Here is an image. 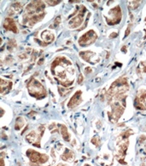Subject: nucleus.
Segmentation results:
<instances>
[{
    "instance_id": "f257e3e1",
    "label": "nucleus",
    "mask_w": 146,
    "mask_h": 166,
    "mask_svg": "<svg viewBox=\"0 0 146 166\" xmlns=\"http://www.w3.org/2000/svg\"><path fill=\"white\" fill-rule=\"evenodd\" d=\"M28 90H29L30 94L34 97H37L38 99H40L42 97L45 96V90L44 87L42 86V84L39 81H37L36 79H32L28 83Z\"/></svg>"
},
{
    "instance_id": "f03ea898",
    "label": "nucleus",
    "mask_w": 146,
    "mask_h": 166,
    "mask_svg": "<svg viewBox=\"0 0 146 166\" xmlns=\"http://www.w3.org/2000/svg\"><path fill=\"white\" fill-rule=\"evenodd\" d=\"M97 38L96 33L93 30H91L87 32L85 34H84L81 38L79 39V44L81 46H85V45L91 44L96 41Z\"/></svg>"
},
{
    "instance_id": "7ed1b4c3",
    "label": "nucleus",
    "mask_w": 146,
    "mask_h": 166,
    "mask_svg": "<svg viewBox=\"0 0 146 166\" xmlns=\"http://www.w3.org/2000/svg\"><path fill=\"white\" fill-rule=\"evenodd\" d=\"M110 15H113L112 18H111L110 21H108V24L110 25H114V24H118L121 20V10L120 6H116L114 9H112L110 11Z\"/></svg>"
},
{
    "instance_id": "20e7f679",
    "label": "nucleus",
    "mask_w": 146,
    "mask_h": 166,
    "mask_svg": "<svg viewBox=\"0 0 146 166\" xmlns=\"http://www.w3.org/2000/svg\"><path fill=\"white\" fill-rule=\"evenodd\" d=\"M27 156L29 158L31 163H34V164H39V159H40V157H41V153H39L34 150L29 149L27 151Z\"/></svg>"
},
{
    "instance_id": "39448f33",
    "label": "nucleus",
    "mask_w": 146,
    "mask_h": 166,
    "mask_svg": "<svg viewBox=\"0 0 146 166\" xmlns=\"http://www.w3.org/2000/svg\"><path fill=\"white\" fill-rule=\"evenodd\" d=\"M81 94H82V92L81 90L77 91V92L74 95V96L71 98L69 102H68V107H75V106H78L81 101Z\"/></svg>"
},
{
    "instance_id": "423d86ee",
    "label": "nucleus",
    "mask_w": 146,
    "mask_h": 166,
    "mask_svg": "<svg viewBox=\"0 0 146 166\" xmlns=\"http://www.w3.org/2000/svg\"><path fill=\"white\" fill-rule=\"evenodd\" d=\"M4 27L5 29H7L9 31H11V32L15 33H18V29H17L15 21H14V20L11 19V18L5 19L4 23Z\"/></svg>"
},
{
    "instance_id": "0eeeda50",
    "label": "nucleus",
    "mask_w": 146,
    "mask_h": 166,
    "mask_svg": "<svg viewBox=\"0 0 146 166\" xmlns=\"http://www.w3.org/2000/svg\"><path fill=\"white\" fill-rule=\"evenodd\" d=\"M85 11H84V12H85ZM84 12H82V11H81L79 15L75 16L73 20H71L70 22H69V27L73 26L74 23V27L72 28H76V27H78L79 26H81V23H82V21H83V15H84Z\"/></svg>"
},
{
    "instance_id": "6e6552de",
    "label": "nucleus",
    "mask_w": 146,
    "mask_h": 166,
    "mask_svg": "<svg viewBox=\"0 0 146 166\" xmlns=\"http://www.w3.org/2000/svg\"><path fill=\"white\" fill-rule=\"evenodd\" d=\"M60 130H61V134L62 138L64 139V141H70V137H69V134L68 132V129L66 126H64L63 124L60 125Z\"/></svg>"
},
{
    "instance_id": "1a4fd4ad",
    "label": "nucleus",
    "mask_w": 146,
    "mask_h": 166,
    "mask_svg": "<svg viewBox=\"0 0 146 166\" xmlns=\"http://www.w3.org/2000/svg\"><path fill=\"white\" fill-rule=\"evenodd\" d=\"M21 4H20L19 2H16V3H14V4H12V6H11L10 8V11H12V14H11L10 15H14L15 13H19L20 11H21Z\"/></svg>"
},
{
    "instance_id": "9d476101",
    "label": "nucleus",
    "mask_w": 146,
    "mask_h": 166,
    "mask_svg": "<svg viewBox=\"0 0 146 166\" xmlns=\"http://www.w3.org/2000/svg\"><path fill=\"white\" fill-rule=\"evenodd\" d=\"M137 98H138L139 100V101L146 107V90H140Z\"/></svg>"
},
{
    "instance_id": "9b49d317",
    "label": "nucleus",
    "mask_w": 146,
    "mask_h": 166,
    "mask_svg": "<svg viewBox=\"0 0 146 166\" xmlns=\"http://www.w3.org/2000/svg\"><path fill=\"white\" fill-rule=\"evenodd\" d=\"M74 157V153L72 151L68 150V148L65 150V153L62 155V159L64 160V161H67V160H70L72 159Z\"/></svg>"
},
{
    "instance_id": "f8f14e48",
    "label": "nucleus",
    "mask_w": 146,
    "mask_h": 166,
    "mask_svg": "<svg viewBox=\"0 0 146 166\" xmlns=\"http://www.w3.org/2000/svg\"><path fill=\"white\" fill-rule=\"evenodd\" d=\"M79 55H81V56L85 60V61L89 62L90 61V58H91V55H93V53L91 52V51H85V52L79 53Z\"/></svg>"
},
{
    "instance_id": "ddd939ff",
    "label": "nucleus",
    "mask_w": 146,
    "mask_h": 166,
    "mask_svg": "<svg viewBox=\"0 0 146 166\" xmlns=\"http://www.w3.org/2000/svg\"><path fill=\"white\" fill-rule=\"evenodd\" d=\"M23 124H24V121H23V119H22V118L21 117V118H17L16 119V130H20L23 127Z\"/></svg>"
},
{
    "instance_id": "4468645a",
    "label": "nucleus",
    "mask_w": 146,
    "mask_h": 166,
    "mask_svg": "<svg viewBox=\"0 0 146 166\" xmlns=\"http://www.w3.org/2000/svg\"><path fill=\"white\" fill-rule=\"evenodd\" d=\"M16 40L13 39V38L10 39V41H9L8 44H7V49L10 51H11L14 48H16Z\"/></svg>"
},
{
    "instance_id": "2eb2a0df",
    "label": "nucleus",
    "mask_w": 146,
    "mask_h": 166,
    "mask_svg": "<svg viewBox=\"0 0 146 166\" xmlns=\"http://www.w3.org/2000/svg\"><path fill=\"white\" fill-rule=\"evenodd\" d=\"M60 22H61V16H57L56 18L53 21V24L50 26V28H56L57 26L60 24Z\"/></svg>"
},
{
    "instance_id": "dca6fc26",
    "label": "nucleus",
    "mask_w": 146,
    "mask_h": 166,
    "mask_svg": "<svg viewBox=\"0 0 146 166\" xmlns=\"http://www.w3.org/2000/svg\"><path fill=\"white\" fill-rule=\"evenodd\" d=\"M49 160V158L46 154H41V157H40V159H39V164H44L45 163H47Z\"/></svg>"
},
{
    "instance_id": "f3484780",
    "label": "nucleus",
    "mask_w": 146,
    "mask_h": 166,
    "mask_svg": "<svg viewBox=\"0 0 146 166\" xmlns=\"http://www.w3.org/2000/svg\"><path fill=\"white\" fill-rule=\"evenodd\" d=\"M91 142H92L96 147H98L99 144H100V139L98 138V137H94V138L91 140Z\"/></svg>"
},
{
    "instance_id": "a211bd4d",
    "label": "nucleus",
    "mask_w": 146,
    "mask_h": 166,
    "mask_svg": "<svg viewBox=\"0 0 146 166\" xmlns=\"http://www.w3.org/2000/svg\"><path fill=\"white\" fill-rule=\"evenodd\" d=\"M146 61H144V62H141V64H140V66L141 67H142V72L143 73H146Z\"/></svg>"
},
{
    "instance_id": "6ab92c4d",
    "label": "nucleus",
    "mask_w": 146,
    "mask_h": 166,
    "mask_svg": "<svg viewBox=\"0 0 146 166\" xmlns=\"http://www.w3.org/2000/svg\"><path fill=\"white\" fill-rule=\"evenodd\" d=\"M60 2H61V1H47L46 3L49 5H55V4H59Z\"/></svg>"
},
{
    "instance_id": "aec40b11",
    "label": "nucleus",
    "mask_w": 146,
    "mask_h": 166,
    "mask_svg": "<svg viewBox=\"0 0 146 166\" xmlns=\"http://www.w3.org/2000/svg\"><path fill=\"white\" fill-rule=\"evenodd\" d=\"M131 33V25L128 26L127 29V32H126V34H125V38H127V37L129 35V33Z\"/></svg>"
},
{
    "instance_id": "412c9836",
    "label": "nucleus",
    "mask_w": 146,
    "mask_h": 166,
    "mask_svg": "<svg viewBox=\"0 0 146 166\" xmlns=\"http://www.w3.org/2000/svg\"><path fill=\"white\" fill-rule=\"evenodd\" d=\"M83 80H84V77H83L82 74H79V79H78V84H81V83L83 82Z\"/></svg>"
},
{
    "instance_id": "4be33fe9",
    "label": "nucleus",
    "mask_w": 146,
    "mask_h": 166,
    "mask_svg": "<svg viewBox=\"0 0 146 166\" xmlns=\"http://www.w3.org/2000/svg\"><path fill=\"white\" fill-rule=\"evenodd\" d=\"M27 57V54L26 53H24V54H21V55H20L19 56V58L21 59V60H24V59H26Z\"/></svg>"
},
{
    "instance_id": "5701e85b",
    "label": "nucleus",
    "mask_w": 146,
    "mask_h": 166,
    "mask_svg": "<svg viewBox=\"0 0 146 166\" xmlns=\"http://www.w3.org/2000/svg\"><path fill=\"white\" fill-rule=\"evenodd\" d=\"M145 139H146V136H140L139 142H140V143H142L143 141H145Z\"/></svg>"
},
{
    "instance_id": "b1692460",
    "label": "nucleus",
    "mask_w": 146,
    "mask_h": 166,
    "mask_svg": "<svg viewBox=\"0 0 146 166\" xmlns=\"http://www.w3.org/2000/svg\"><path fill=\"white\" fill-rule=\"evenodd\" d=\"M117 35H118V34H117L116 33H113L110 37L111 38H115V37H117Z\"/></svg>"
},
{
    "instance_id": "393cba45",
    "label": "nucleus",
    "mask_w": 146,
    "mask_h": 166,
    "mask_svg": "<svg viewBox=\"0 0 146 166\" xmlns=\"http://www.w3.org/2000/svg\"><path fill=\"white\" fill-rule=\"evenodd\" d=\"M91 73V68H89V67H87L86 69H85V73L88 74V73Z\"/></svg>"
},
{
    "instance_id": "a878e982",
    "label": "nucleus",
    "mask_w": 146,
    "mask_h": 166,
    "mask_svg": "<svg viewBox=\"0 0 146 166\" xmlns=\"http://www.w3.org/2000/svg\"><path fill=\"white\" fill-rule=\"evenodd\" d=\"M1 166H4V159H1Z\"/></svg>"
},
{
    "instance_id": "bb28decb",
    "label": "nucleus",
    "mask_w": 146,
    "mask_h": 166,
    "mask_svg": "<svg viewBox=\"0 0 146 166\" xmlns=\"http://www.w3.org/2000/svg\"><path fill=\"white\" fill-rule=\"evenodd\" d=\"M121 50H122V51H124V52H125V53H126V52H127V47H126V46H124V47H122V49H121Z\"/></svg>"
},
{
    "instance_id": "cd10ccee",
    "label": "nucleus",
    "mask_w": 146,
    "mask_h": 166,
    "mask_svg": "<svg viewBox=\"0 0 146 166\" xmlns=\"http://www.w3.org/2000/svg\"><path fill=\"white\" fill-rule=\"evenodd\" d=\"M43 62H44V59H42V60L40 59V60H39V65H42Z\"/></svg>"
},
{
    "instance_id": "c85d7f7f",
    "label": "nucleus",
    "mask_w": 146,
    "mask_h": 166,
    "mask_svg": "<svg viewBox=\"0 0 146 166\" xmlns=\"http://www.w3.org/2000/svg\"><path fill=\"white\" fill-rule=\"evenodd\" d=\"M31 166H39L38 164H34V163H31Z\"/></svg>"
}]
</instances>
